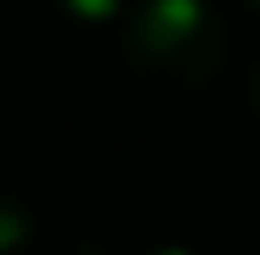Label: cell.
Returning a JSON list of instances; mask_svg holds the SVG:
<instances>
[{
    "label": "cell",
    "instance_id": "cell-3",
    "mask_svg": "<svg viewBox=\"0 0 260 255\" xmlns=\"http://www.w3.org/2000/svg\"><path fill=\"white\" fill-rule=\"evenodd\" d=\"M50 6L61 17H72V22H116L127 0H50Z\"/></svg>",
    "mask_w": 260,
    "mask_h": 255
},
{
    "label": "cell",
    "instance_id": "cell-7",
    "mask_svg": "<svg viewBox=\"0 0 260 255\" xmlns=\"http://www.w3.org/2000/svg\"><path fill=\"white\" fill-rule=\"evenodd\" d=\"M249 6H260V0H249Z\"/></svg>",
    "mask_w": 260,
    "mask_h": 255
},
{
    "label": "cell",
    "instance_id": "cell-2",
    "mask_svg": "<svg viewBox=\"0 0 260 255\" xmlns=\"http://www.w3.org/2000/svg\"><path fill=\"white\" fill-rule=\"evenodd\" d=\"M39 244V216L34 205L11 189H0V255H28Z\"/></svg>",
    "mask_w": 260,
    "mask_h": 255
},
{
    "label": "cell",
    "instance_id": "cell-4",
    "mask_svg": "<svg viewBox=\"0 0 260 255\" xmlns=\"http://www.w3.org/2000/svg\"><path fill=\"white\" fill-rule=\"evenodd\" d=\"M28 255H105V250H100V244H89V239H50V244L39 239Z\"/></svg>",
    "mask_w": 260,
    "mask_h": 255
},
{
    "label": "cell",
    "instance_id": "cell-6",
    "mask_svg": "<svg viewBox=\"0 0 260 255\" xmlns=\"http://www.w3.org/2000/svg\"><path fill=\"white\" fill-rule=\"evenodd\" d=\"M150 255H194V250H177V244H166V250H150Z\"/></svg>",
    "mask_w": 260,
    "mask_h": 255
},
{
    "label": "cell",
    "instance_id": "cell-1",
    "mask_svg": "<svg viewBox=\"0 0 260 255\" xmlns=\"http://www.w3.org/2000/svg\"><path fill=\"white\" fill-rule=\"evenodd\" d=\"M122 67L160 95H200L227 72L233 34L210 0H133L122 17Z\"/></svg>",
    "mask_w": 260,
    "mask_h": 255
},
{
    "label": "cell",
    "instance_id": "cell-5",
    "mask_svg": "<svg viewBox=\"0 0 260 255\" xmlns=\"http://www.w3.org/2000/svg\"><path fill=\"white\" fill-rule=\"evenodd\" d=\"M244 105H249V117L260 122V50L249 55V67H244Z\"/></svg>",
    "mask_w": 260,
    "mask_h": 255
}]
</instances>
